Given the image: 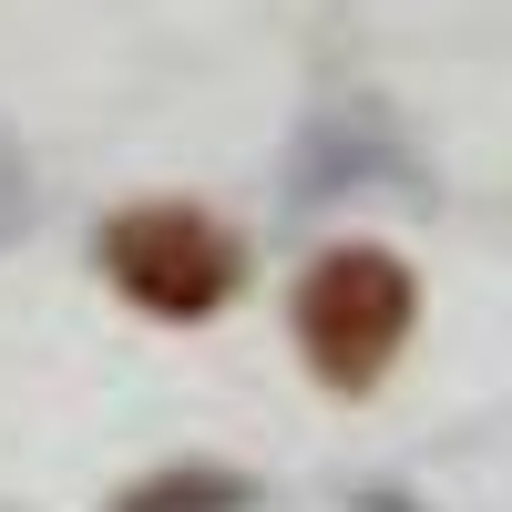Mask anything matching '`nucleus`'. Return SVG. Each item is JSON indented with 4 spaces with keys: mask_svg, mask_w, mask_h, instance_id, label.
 Returning a JSON list of instances; mask_svg holds the SVG:
<instances>
[{
    "mask_svg": "<svg viewBox=\"0 0 512 512\" xmlns=\"http://www.w3.org/2000/svg\"><path fill=\"white\" fill-rule=\"evenodd\" d=\"M410 318H420V277L390 246H328L297 277V349L328 390H379L390 359L410 349Z\"/></svg>",
    "mask_w": 512,
    "mask_h": 512,
    "instance_id": "f257e3e1",
    "label": "nucleus"
},
{
    "mask_svg": "<svg viewBox=\"0 0 512 512\" xmlns=\"http://www.w3.org/2000/svg\"><path fill=\"white\" fill-rule=\"evenodd\" d=\"M93 267L154 318H216L246 287V246H236V226L205 216V205H123L93 236Z\"/></svg>",
    "mask_w": 512,
    "mask_h": 512,
    "instance_id": "f03ea898",
    "label": "nucleus"
},
{
    "mask_svg": "<svg viewBox=\"0 0 512 512\" xmlns=\"http://www.w3.org/2000/svg\"><path fill=\"white\" fill-rule=\"evenodd\" d=\"M349 175H400V154L369 134V123L349 113V123H318L308 134V154H297V205H318V195H349Z\"/></svg>",
    "mask_w": 512,
    "mask_h": 512,
    "instance_id": "7ed1b4c3",
    "label": "nucleus"
},
{
    "mask_svg": "<svg viewBox=\"0 0 512 512\" xmlns=\"http://www.w3.org/2000/svg\"><path fill=\"white\" fill-rule=\"evenodd\" d=\"M246 502H256V482L226 472V461H175V472L113 492V512H246Z\"/></svg>",
    "mask_w": 512,
    "mask_h": 512,
    "instance_id": "20e7f679",
    "label": "nucleus"
},
{
    "mask_svg": "<svg viewBox=\"0 0 512 512\" xmlns=\"http://www.w3.org/2000/svg\"><path fill=\"white\" fill-rule=\"evenodd\" d=\"M31 236V164H21V144L0 134V246H21Z\"/></svg>",
    "mask_w": 512,
    "mask_h": 512,
    "instance_id": "39448f33",
    "label": "nucleus"
}]
</instances>
